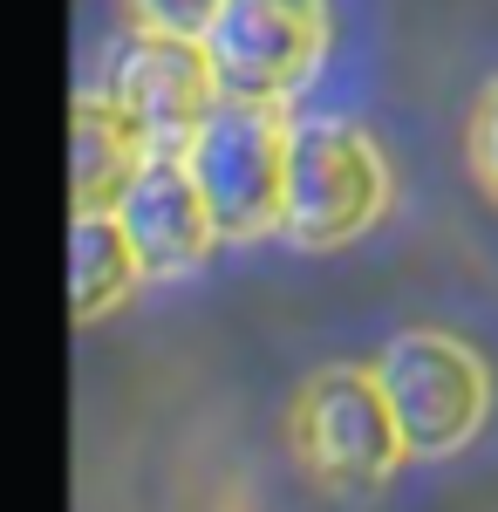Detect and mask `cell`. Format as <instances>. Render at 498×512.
Listing matches in <instances>:
<instances>
[{
	"mask_svg": "<svg viewBox=\"0 0 498 512\" xmlns=\"http://www.w3.org/2000/svg\"><path fill=\"white\" fill-rule=\"evenodd\" d=\"M471 171L498 198V82L478 96V110H471Z\"/></svg>",
	"mask_w": 498,
	"mask_h": 512,
	"instance_id": "8fae6325",
	"label": "cell"
},
{
	"mask_svg": "<svg viewBox=\"0 0 498 512\" xmlns=\"http://www.w3.org/2000/svg\"><path fill=\"white\" fill-rule=\"evenodd\" d=\"M376 383L396 410V431L410 444V458L464 451L485 424V403H492L478 355L451 335H396L376 362Z\"/></svg>",
	"mask_w": 498,
	"mask_h": 512,
	"instance_id": "5b68a950",
	"label": "cell"
},
{
	"mask_svg": "<svg viewBox=\"0 0 498 512\" xmlns=\"http://www.w3.org/2000/svg\"><path fill=\"white\" fill-rule=\"evenodd\" d=\"M76 151H69V178H76V212H116L123 185L144 171L151 144L144 130L116 110V96H76Z\"/></svg>",
	"mask_w": 498,
	"mask_h": 512,
	"instance_id": "ba28073f",
	"label": "cell"
},
{
	"mask_svg": "<svg viewBox=\"0 0 498 512\" xmlns=\"http://www.w3.org/2000/svg\"><path fill=\"white\" fill-rule=\"evenodd\" d=\"M144 280V260L123 233L116 212H76L69 226V294H76V321H96L130 301V287Z\"/></svg>",
	"mask_w": 498,
	"mask_h": 512,
	"instance_id": "9c48e42d",
	"label": "cell"
},
{
	"mask_svg": "<svg viewBox=\"0 0 498 512\" xmlns=\"http://www.w3.org/2000/svg\"><path fill=\"white\" fill-rule=\"evenodd\" d=\"M110 96L144 130L151 151H185L198 137V123L219 110V76H212L205 41L130 28V41L110 55Z\"/></svg>",
	"mask_w": 498,
	"mask_h": 512,
	"instance_id": "8992f818",
	"label": "cell"
},
{
	"mask_svg": "<svg viewBox=\"0 0 498 512\" xmlns=\"http://www.w3.org/2000/svg\"><path fill=\"white\" fill-rule=\"evenodd\" d=\"M389 205V164L355 123H294L287 130V198L280 233L294 246H348Z\"/></svg>",
	"mask_w": 498,
	"mask_h": 512,
	"instance_id": "6da1fadb",
	"label": "cell"
},
{
	"mask_svg": "<svg viewBox=\"0 0 498 512\" xmlns=\"http://www.w3.org/2000/svg\"><path fill=\"white\" fill-rule=\"evenodd\" d=\"M287 130L280 110L267 103H226L198 123V137L178 151L192 164L198 192L212 205L219 239H260L280 226V198H287Z\"/></svg>",
	"mask_w": 498,
	"mask_h": 512,
	"instance_id": "7a4b0ae2",
	"label": "cell"
},
{
	"mask_svg": "<svg viewBox=\"0 0 498 512\" xmlns=\"http://www.w3.org/2000/svg\"><path fill=\"white\" fill-rule=\"evenodd\" d=\"M328 48V7L321 0H226L205 55L226 103H267L280 110Z\"/></svg>",
	"mask_w": 498,
	"mask_h": 512,
	"instance_id": "277c9868",
	"label": "cell"
},
{
	"mask_svg": "<svg viewBox=\"0 0 498 512\" xmlns=\"http://www.w3.org/2000/svg\"><path fill=\"white\" fill-rule=\"evenodd\" d=\"M294 451L307 458V472L328 478L335 492H369L410 458L376 369L314 376L301 390V403H294Z\"/></svg>",
	"mask_w": 498,
	"mask_h": 512,
	"instance_id": "3957f363",
	"label": "cell"
},
{
	"mask_svg": "<svg viewBox=\"0 0 498 512\" xmlns=\"http://www.w3.org/2000/svg\"><path fill=\"white\" fill-rule=\"evenodd\" d=\"M219 7H226V0H123L130 28H144V35H178V41H205L212 21H219Z\"/></svg>",
	"mask_w": 498,
	"mask_h": 512,
	"instance_id": "30bf717a",
	"label": "cell"
},
{
	"mask_svg": "<svg viewBox=\"0 0 498 512\" xmlns=\"http://www.w3.org/2000/svg\"><path fill=\"white\" fill-rule=\"evenodd\" d=\"M116 219H123V233L137 246L144 274H192L198 260L212 253V239H219L212 205H205L192 164L178 151H151L144 158V171L116 198Z\"/></svg>",
	"mask_w": 498,
	"mask_h": 512,
	"instance_id": "52a82bcc",
	"label": "cell"
}]
</instances>
